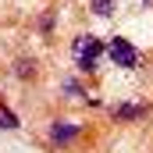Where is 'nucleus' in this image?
Returning a JSON list of instances; mask_svg holds the SVG:
<instances>
[{"instance_id": "obj_1", "label": "nucleus", "mask_w": 153, "mask_h": 153, "mask_svg": "<svg viewBox=\"0 0 153 153\" xmlns=\"http://www.w3.org/2000/svg\"><path fill=\"white\" fill-rule=\"evenodd\" d=\"M103 53H107V46H103L96 36H89V32L75 36V43H71V61H75V68L82 71V75H96Z\"/></svg>"}, {"instance_id": "obj_2", "label": "nucleus", "mask_w": 153, "mask_h": 153, "mask_svg": "<svg viewBox=\"0 0 153 153\" xmlns=\"http://www.w3.org/2000/svg\"><path fill=\"white\" fill-rule=\"evenodd\" d=\"M103 46H107V57L114 61L117 68H125V71H135V68L143 64V53H139V50H135V46H132V43H128L125 36H114V39H107Z\"/></svg>"}, {"instance_id": "obj_3", "label": "nucleus", "mask_w": 153, "mask_h": 153, "mask_svg": "<svg viewBox=\"0 0 153 153\" xmlns=\"http://www.w3.org/2000/svg\"><path fill=\"white\" fill-rule=\"evenodd\" d=\"M82 132H85V128L75 125V121H53L46 135H50V143H53V146H71L75 139H82Z\"/></svg>"}, {"instance_id": "obj_4", "label": "nucleus", "mask_w": 153, "mask_h": 153, "mask_svg": "<svg viewBox=\"0 0 153 153\" xmlns=\"http://www.w3.org/2000/svg\"><path fill=\"white\" fill-rule=\"evenodd\" d=\"M146 114H150V103H143V100L139 103H114L111 107V117L114 121H125V125L128 121H143Z\"/></svg>"}, {"instance_id": "obj_5", "label": "nucleus", "mask_w": 153, "mask_h": 153, "mask_svg": "<svg viewBox=\"0 0 153 153\" xmlns=\"http://www.w3.org/2000/svg\"><path fill=\"white\" fill-rule=\"evenodd\" d=\"M89 11H93L96 18H111L117 11V0H89Z\"/></svg>"}, {"instance_id": "obj_6", "label": "nucleus", "mask_w": 153, "mask_h": 153, "mask_svg": "<svg viewBox=\"0 0 153 153\" xmlns=\"http://www.w3.org/2000/svg\"><path fill=\"white\" fill-rule=\"evenodd\" d=\"M0 128L4 132H14V128H22V121H18V114L7 107V103H0Z\"/></svg>"}, {"instance_id": "obj_7", "label": "nucleus", "mask_w": 153, "mask_h": 153, "mask_svg": "<svg viewBox=\"0 0 153 153\" xmlns=\"http://www.w3.org/2000/svg\"><path fill=\"white\" fill-rule=\"evenodd\" d=\"M36 61H32V57H29V61H25V57H22V61H18V64H14V75L18 78H36Z\"/></svg>"}]
</instances>
